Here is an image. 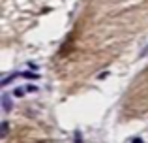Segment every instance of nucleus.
<instances>
[{
  "instance_id": "f257e3e1",
  "label": "nucleus",
  "mask_w": 148,
  "mask_h": 143,
  "mask_svg": "<svg viewBox=\"0 0 148 143\" xmlns=\"http://www.w3.org/2000/svg\"><path fill=\"white\" fill-rule=\"evenodd\" d=\"M2 107H4V111H6V113H10V111H11V98L8 94L2 96Z\"/></svg>"
},
{
  "instance_id": "f03ea898",
  "label": "nucleus",
  "mask_w": 148,
  "mask_h": 143,
  "mask_svg": "<svg viewBox=\"0 0 148 143\" xmlns=\"http://www.w3.org/2000/svg\"><path fill=\"white\" fill-rule=\"evenodd\" d=\"M8 130H10V124H8V122L4 121L2 124H0V136H2V137H6V136H8Z\"/></svg>"
},
{
  "instance_id": "7ed1b4c3",
  "label": "nucleus",
  "mask_w": 148,
  "mask_h": 143,
  "mask_svg": "<svg viewBox=\"0 0 148 143\" xmlns=\"http://www.w3.org/2000/svg\"><path fill=\"white\" fill-rule=\"evenodd\" d=\"M19 75H21V73H11V75L10 77H4V79H2V85H8V83H10V81H13V79H17V77Z\"/></svg>"
},
{
  "instance_id": "20e7f679",
  "label": "nucleus",
  "mask_w": 148,
  "mask_h": 143,
  "mask_svg": "<svg viewBox=\"0 0 148 143\" xmlns=\"http://www.w3.org/2000/svg\"><path fill=\"white\" fill-rule=\"evenodd\" d=\"M36 88H38V87H34V85H28V87H26L25 90H26V92H34V90H36Z\"/></svg>"
},
{
  "instance_id": "39448f33",
  "label": "nucleus",
  "mask_w": 148,
  "mask_h": 143,
  "mask_svg": "<svg viewBox=\"0 0 148 143\" xmlns=\"http://www.w3.org/2000/svg\"><path fill=\"white\" fill-rule=\"evenodd\" d=\"M13 94H15V96H23V94H25V90H23V88H17Z\"/></svg>"
},
{
  "instance_id": "423d86ee",
  "label": "nucleus",
  "mask_w": 148,
  "mask_h": 143,
  "mask_svg": "<svg viewBox=\"0 0 148 143\" xmlns=\"http://www.w3.org/2000/svg\"><path fill=\"white\" fill-rule=\"evenodd\" d=\"M133 143H143V141H141V137H135V140H133Z\"/></svg>"
}]
</instances>
